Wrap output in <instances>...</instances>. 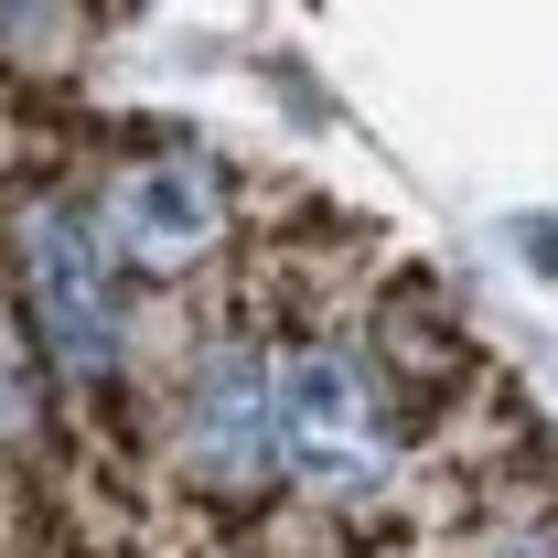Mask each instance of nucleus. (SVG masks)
I'll return each mask as SVG.
<instances>
[{
    "instance_id": "obj_1",
    "label": "nucleus",
    "mask_w": 558,
    "mask_h": 558,
    "mask_svg": "<svg viewBox=\"0 0 558 558\" xmlns=\"http://www.w3.org/2000/svg\"><path fill=\"white\" fill-rule=\"evenodd\" d=\"M108 226L75 205V194H44L22 215V301H33V333L54 354V376L97 387L119 365V279H108Z\"/></svg>"
},
{
    "instance_id": "obj_2",
    "label": "nucleus",
    "mask_w": 558,
    "mask_h": 558,
    "mask_svg": "<svg viewBox=\"0 0 558 558\" xmlns=\"http://www.w3.org/2000/svg\"><path fill=\"white\" fill-rule=\"evenodd\" d=\"M279 473L312 494H376L398 473V440H387V409L376 387L354 376V354L312 344V354H279Z\"/></svg>"
},
{
    "instance_id": "obj_3",
    "label": "nucleus",
    "mask_w": 558,
    "mask_h": 558,
    "mask_svg": "<svg viewBox=\"0 0 558 558\" xmlns=\"http://www.w3.org/2000/svg\"><path fill=\"white\" fill-rule=\"evenodd\" d=\"M97 226H108V247L130 258V269H194L215 236H226V172H215L205 150H150L130 161L108 194H97Z\"/></svg>"
},
{
    "instance_id": "obj_4",
    "label": "nucleus",
    "mask_w": 558,
    "mask_h": 558,
    "mask_svg": "<svg viewBox=\"0 0 558 558\" xmlns=\"http://www.w3.org/2000/svg\"><path fill=\"white\" fill-rule=\"evenodd\" d=\"M279 451V365L269 354H215L194 387V462L205 473H258Z\"/></svg>"
}]
</instances>
